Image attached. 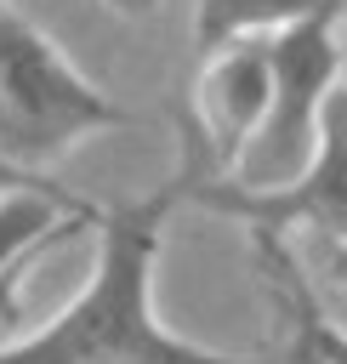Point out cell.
<instances>
[{
	"label": "cell",
	"instance_id": "11",
	"mask_svg": "<svg viewBox=\"0 0 347 364\" xmlns=\"http://www.w3.org/2000/svg\"><path fill=\"white\" fill-rule=\"evenodd\" d=\"M324 262H330V279L347 290V239H324Z\"/></svg>",
	"mask_w": 347,
	"mask_h": 364
},
{
	"label": "cell",
	"instance_id": "7",
	"mask_svg": "<svg viewBox=\"0 0 347 364\" xmlns=\"http://www.w3.org/2000/svg\"><path fill=\"white\" fill-rule=\"evenodd\" d=\"M347 0H199L193 6V46L199 57L228 46V40H250V34H279L313 11H336Z\"/></svg>",
	"mask_w": 347,
	"mask_h": 364
},
{
	"label": "cell",
	"instance_id": "9",
	"mask_svg": "<svg viewBox=\"0 0 347 364\" xmlns=\"http://www.w3.org/2000/svg\"><path fill=\"white\" fill-rule=\"evenodd\" d=\"M11 188H63V182L57 176H34V171H23V165H11L0 154V193H11Z\"/></svg>",
	"mask_w": 347,
	"mask_h": 364
},
{
	"label": "cell",
	"instance_id": "3",
	"mask_svg": "<svg viewBox=\"0 0 347 364\" xmlns=\"http://www.w3.org/2000/svg\"><path fill=\"white\" fill-rule=\"evenodd\" d=\"M341 17H347V6L313 11V17L267 34V51H273V102H267L256 136L245 142V154L228 171L233 188H284V182H296L307 171V159L319 148L324 97L347 80V63H341V46H336V23Z\"/></svg>",
	"mask_w": 347,
	"mask_h": 364
},
{
	"label": "cell",
	"instance_id": "5",
	"mask_svg": "<svg viewBox=\"0 0 347 364\" xmlns=\"http://www.w3.org/2000/svg\"><path fill=\"white\" fill-rule=\"evenodd\" d=\"M267 102H273V51H267V34L228 40L216 51H205V68L193 80V102L182 108V119L205 136V148L216 159V176L233 171V159L256 136Z\"/></svg>",
	"mask_w": 347,
	"mask_h": 364
},
{
	"label": "cell",
	"instance_id": "8",
	"mask_svg": "<svg viewBox=\"0 0 347 364\" xmlns=\"http://www.w3.org/2000/svg\"><path fill=\"white\" fill-rule=\"evenodd\" d=\"M91 228H63V233H51V239H40L34 250H23L11 267H0V347H11L17 336H28L34 330V273H40V262L51 256V250H63L68 239H85Z\"/></svg>",
	"mask_w": 347,
	"mask_h": 364
},
{
	"label": "cell",
	"instance_id": "12",
	"mask_svg": "<svg viewBox=\"0 0 347 364\" xmlns=\"http://www.w3.org/2000/svg\"><path fill=\"white\" fill-rule=\"evenodd\" d=\"M284 364H319V358H301V353H284Z\"/></svg>",
	"mask_w": 347,
	"mask_h": 364
},
{
	"label": "cell",
	"instance_id": "4",
	"mask_svg": "<svg viewBox=\"0 0 347 364\" xmlns=\"http://www.w3.org/2000/svg\"><path fill=\"white\" fill-rule=\"evenodd\" d=\"M188 199L245 222L250 233L313 228L319 239H347V80L324 97L319 148H313V159L296 182H284V188H233L228 176L199 171Z\"/></svg>",
	"mask_w": 347,
	"mask_h": 364
},
{
	"label": "cell",
	"instance_id": "6",
	"mask_svg": "<svg viewBox=\"0 0 347 364\" xmlns=\"http://www.w3.org/2000/svg\"><path fill=\"white\" fill-rule=\"evenodd\" d=\"M102 205L68 188H11L0 193V267H11L23 250H34L40 239L63 233V228H97Z\"/></svg>",
	"mask_w": 347,
	"mask_h": 364
},
{
	"label": "cell",
	"instance_id": "1",
	"mask_svg": "<svg viewBox=\"0 0 347 364\" xmlns=\"http://www.w3.org/2000/svg\"><path fill=\"white\" fill-rule=\"evenodd\" d=\"M216 171L205 136L182 119V165L154 193L114 205L91 228V273L74 301L40 318L28 336L0 347V364H273V358H233L199 341H182L154 313V267L171 210L188 199L193 176Z\"/></svg>",
	"mask_w": 347,
	"mask_h": 364
},
{
	"label": "cell",
	"instance_id": "2",
	"mask_svg": "<svg viewBox=\"0 0 347 364\" xmlns=\"http://www.w3.org/2000/svg\"><path fill=\"white\" fill-rule=\"evenodd\" d=\"M125 125H137V114L97 91L34 17L0 0V154L46 176L85 136Z\"/></svg>",
	"mask_w": 347,
	"mask_h": 364
},
{
	"label": "cell",
	"instance_id": "10",
	"mask_svg": "<svg viewBox=\"0 0 347 364\" xmlns=\"http://www.w3.org/2000/svg\"><path fill=\"white\" fill-rule=\"evenodd\" d=\"M102 6H108L114 17H125V23H148V17H154L165 0H102Z\"/></svg>",
	"mask_w": 347,
	"mask_h": 364
}]
</instances>
